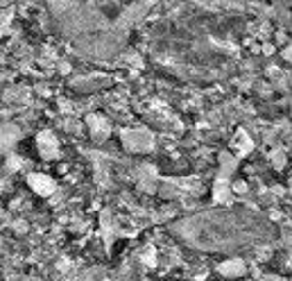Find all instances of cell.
Instances as JSON below:
<instances>
[{"instance_id":"obj_1","label":"cell","mask_w":292,"mask_h":281,"mask_svg":"<svg viewBox=\"0 0 292 281\" xmlns=\"http://www.w3.org/2000/svg\"><path fill=\"white\" fill-rule=\"evenodd\" d=\"M30 184H32L39 193H50L52 188H55L52 181L48 179V177H43V175H32V177H30Z\"/></svg>"}]
</instances>
